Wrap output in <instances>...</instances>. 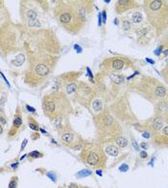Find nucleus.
<instances>
[{
  "mask_svg": "<svg viewBox=\"0 0 168 188\" xmlns=\"http://www.w3.org/2000/svg\"><path fill=\"white\" fill-rule=\"evenodd\" d=\"M84 188H88V187H84Z\"/></svg>",
  "mask_w": 168,
  "mask_h": 188,
  "instance_id": "nucleus-37",
  "label": "nucleus"
},
{
  "mask_svg": "<svg viewBox=\"0 0 168 188\" xmlns=\"http://www.w3.org/2000/svg\"><path fill=\"white\" fill-rule=\"evenodd\" d=\"M115 143H116V145L118 146V147L122 148V149H124V148H126L128 146L129 141H128L127 138L123 137V136H119V137L115 140Z\"/></svg>",
  "mask_w": 168,
  "mask_h": 188,
  "instance_id": "nucleus-18",
  "label": "nucleus"
},
{
  "mask_svg": "<svg viewBox=\"0 0 168 188\" xmlns=\"http://www.w3.org/2000/svg\"><path fill=\"white\" fill-rule=\"evenodd\" d=\"M98 139L102 142H110L119 137V124L109 114H100L94 117Z\"/></svg>",
  "mask_w": 168,
  "mask_h": 188,
  "instance_id": "nucleus-4",
  "label": "nucleus"
},
{
  "mask_svg": "<svg viewBox=\"0 0 168 188\" xmlns=\"http://www.w3.org/2000/svg\"><path fill=\"white\" fill-rule=\"evenodd\" d=\"M58 58L48 53H31L28 56V70L24 80L29 86L41 84L55 69Z\"/></svg>",
  "mask_w": 168,
  "mask_h": 188,
  "instance_id": "nucleus-1",
  "label": "nucleus"
},
{
  "mask_svg": "<svg viewBox=\"0 0 168 188\" xmlns=\"http://www.w3.org/2000/svg\"><path fill=\"white\" fill-rule=\"evenodd\" d=\"M164 127V119L162 118L161 115L156 116L152 122V124H151V128L155 131H159V130L162 129Z\"/></svg>",
  "mask_w": 168,
  "mask_h": 188,
  "instance_id": "nucleus-13",
  "label": "nucleus"
},
{
  "mask_svg": "<svg viewBox=\"0 0 168 188\" xmlns=\"http://www.w3.org/2000/svg\"><path fill=\"white\" fill-rule=\"evenodd\" d=\"M147 156H148V155H147L146 151H141L140 152V157L141 158H146Z\"/></svg>",
  "mask_w": 168,
  "mask_h": 188,
  "instance_id": "nucleus-31",
  "label": "nucleus"
},
{
  "mask_svg": "<svg viewBox=\"0 0 168 188\" xmlns=\"http://www.w3.org/2000/svg\"><path fill=\"white\" fill-rule=\"evenodd\" d=\"M143 20V16L140 12H138V11H136L131 16V21L133 22V23H140V22Z\"/></svg>",
  "mask_w": 168,
  "mask_h": 188,
  "instance_id": "nucleus-16",
  "label": "nucleus"
},
{
  "mask_svg": "<svg viewBox=\"0 0 168 188\" xmlns=\"http://www.w3.org/2000/svg\"><path fill=\"white\" fill-rule=\"evenodd\" d=\"M91 106H92V109L95 112H100L101 110H102V101H101L99 99H94L91 102Z\"/></svg>",
  "mask_w": 168,
  "mask_h": 188,
  "instance_id": "nucleus-19",
  "label": "nucleus"
},
{
  "mask_svg": "<svg viewBox=\"0 0 168 188\" xmlns=\"http://www.w3.org/2000/svg\"><path fill=\"white\" fill-rule=\"evenodd\" d=\"M110 79L113 80L114 83L116 84H121L123 82V80H124V77H123L122 75H110Z\"/></svg>",
  "mask_w": 168,
  "mask_h": 188,
  "instance_id": "nucleus-21",
  "label": "nucleus"
},
{
  "mask_svg": "<svg viewBox=\"0 0 168 188\" xmlns=\"http://www.w3.org/2000/svg\"><path fill=\"white\" fill-rule=\"evenodd\" d=\"M74 6L77 14L79 15L82 20L87 21L88 15L92 12V2L91 1H83V0H77V1H71Z\"/></svg>",
  "mask_w": 168,
  "mask_h": 188,
  "instance_id": "nucleus-9",
  "label": "nucleus"
},
{
  "mask_svg": "<svg viewBox=\"0 0 168 188\" xmlns=\"http://www.w3.org/2000/svg\"><path fill=\"white\" fill-rule=\"evenodd\" d=\"M28 124H29V127L32 130H34V131H38L40 127H38V124L37 123V121L33 117H31V116L28 117Z\"/></svg>",
  "mask_w": 168,
  "mask_h": 188,
  "instance_id": "nucleus-17",
  "label": "nucleus"
},
{
  "mask_svg": "<svg viewBox=\"0 0 168 188\" xmlns=\"http://www.w3.org/2000/svg\"><path fill=\"white\" fill-rule=\"evenodd\" d=\"M68 188H79V186H78L77 184H75V183H69Z\"/></svg>",
  "mask_w": 168,
  "mask_h": 188,
  "instance_id": "nucleus-32",
  "label": "nucleus"
},
{
  "mask_svg": "<svg viewBox=\"0 0 168 188\" xmlns=\"http://www.w3.org/2000/svg\"><path fill=\"white\" fill-rule=\"evenodd\" d=\"M69 102L63 94H53L45 96L42 101L44 115L49 119L54 120L59 116H64L68 110Z\"/></svg>",
  "mask_w": 168,
  "mask_h": 188,
  "instance_id": "nucleus-5",
  "label": "nucleus"
},
{
  "mask_svg": "<svg viewBox=\"0 0 168 188\" xmlns=\"http://www.w3.org/2000/svg\"><path fill=\"white\" fill-rule=\"evenodd\" d=\"M142 136L145 138H150L151 137V135H150V132L146 131V132H142Z\"/></svg>",
  "mask_w": 168,
  "mask_h": 188,
  "instance_id": "nucleus-30",
  "label": "nucleus"
},
{
  "mask_svg": "<svg viewBox=\"0 0 168 188\" xmlns=\"http://www.w3.org/2000/svg\"><path fill=\"white\" fill-rule=\"evenodd\" d=\"M27 141H28L27 139H24V140H23V144L21 145V148H20V151H24L25 146L27 145Z\"/></svg>",
  "mask_w": 168,
  "mask_h": 188,
  "instance_id": "nucleus-28",
  "label": "nucleus"
},
{
  "mask_svg": "<svg viewBox=\"0 0 168 188\" xmlns=\"http://www.w3.org/2000/svg\"><path fill=\"white\" fill-rule=\"evenodd\" d=\"M53 13L60 25L72 35L79 34L86 24L77 14L71 1H59Z\"/></svg>",
  "mask_w": 168,
  "mask_h": 188,
  "instance_id": "nucleus-2",
  "label": "nucleus"
},
{
  "mask_svg": "<svg viewBox=\"0 0 168 188\" xmlns=\"http://www.w3.org/2000/svg\"><path fill=\"white\" fill-rule=\"evenodd\" d=\"M22 18H24L23 20L25 21L26 26L34 28V27H41L40 20H38V16L35 9L32 8H26L21 11Z\"/></svg>",
  "mask_w": 168,
  "mask_h": 188,
  "instance_id": "nucleus-10",
  "label": "nucleus"
},
{
  "mask_svg": "<svg viewBox=\"0 0 168 188\" xmlns=\"http://www.w3.org/2000/svg\"><path fill=\"white\" fill-rule=\"evenodd\" d=\"M104 151L107 153V155H110V156H114V157H116L117 155H118L119 153V150L118 148H117L116 146L114 145H109L105 148Z\"/></svg>",
  "mask_w": 168,
  "mask_h": 188,
  "instance_id": "nucleus-14",
  "label": "nucleus"
},
{
  "mask_svg": "<svg viewBox=\"0 0 168 188\" xmlns=\"http://www.w3.org/2000/svg\"><path fill=\"white\" fill-rule=\"evenodd\" d=\"M122 29L123 31H125V32H128V31H130L132 29V23H131V21L130 20H128V19H124L122 21Z\"/></svg>",
  "mask_w": 168,
  "mask_h": 188,
  "instance_id": "nucleus-20",
  "label": "nucleus"
},
{
  "mask_svg": "<svg viewBox=\"0 0 168 188\" xmlns=\"http://www.w3.org/2000/svg\"><path fill=\"white\" fill-rule=\"evenodd\" d=\"M28 156H29V158L31 157L32 159H37V158H41L43 156V155L38 151H31L29 155H28Z\"/></svg>",
  "mask_w": 168,
  "mask_h": 188,
  "instance_id": "nucleus-22",
  "label": "nucleus"
},
{
  "mask_svg": "<svg viewBox=\"0 0 168 188\" xmlns=\"http://www.w3.org/2000/svg\"><path fill=\"white\" fill-rule=\"evenodd\" d=\"M78 88H79V87H78L77 83L71 82V83H68L65 86V92H66V94L68 95V96L73 95V94L78 92Z\"/></svg>",
  "mask_w": 168,
  "mask_h": 188,
  "instance_id": "nucleus-15",
  "label": "nucleus"
},
{
  "mask_svg": "<svg viewBox=\"0 0 168 188\" xmlns=\"http://www.w3.org/2000/svg\"><path fill=\"white\" fill-rule=\"evenodd\" d=\"M127 63L125 58H121V57H113V58H108L106 59L103 63H102V70L108 71V72H115L123 70L126 67Z\"/></svg>",
  "mask_w": 168,
  "mask_h": 188,
  "instance_id": "nucleus-8",
  "label": "nucleus"
},
{
  "mask_svg": "<svg viewBox=\"0 0 168 188\" xmlns=\"http://www.w3.org/2000/svg\"><path fill=\"white\" fill-rule=\"evenodd\" d=\"M18 163H15V164H13V168H18Z\"/></svg>",
  "mask_w": 168,
  "mask_h": 188,
  "instance_id": "nucleus-35",
  "label": "nucleus"
},
{
  "mask_svg": "<svg viewBox=\"0 0 168 188\" xmlns=\"http://www.w3.org/2000/svg\"><path fill=\"white\" fill-rule=\"evenodd\" d=\"M161 75L163 77V79L165 80L166 83H168V64L164 67V69L161 71Z\"/></svg>",
  "mask_w": 168,
  "mask_h": 188,
  "instance_id": "nucleus-25",
  "label": "nucleus"
},
{
  "mask_svg": "<svg viewBox=\"0 0 168 188\" xmlns=\"http://www.w3.org/2000/svg\"><path fill=\"white\" fill-rule=\"evenodd\" d=\"M91 175V172L89 170H83L77 173V178H85V176H88Z\"/></svg>",
  "mask_w": 168,
  "mask_h": 188,
  "instance_id": "nucleus-24",
  "label": "nucleus"
},
{
  "mask_svg": "<svg viewBox=\"0 0 168 188\" xmlns=\"http://www.w3.org/2000/svg\"><path fill=\"white\" fill-rule=\"evenodd\" d=\"M82 159L87 165L95 168H101L104 166L105 155L104 151L96 144H86L82 149Z\"/></svg>",
  "mask_w": 168,
  "mask_h": 188,
  "instance_id": "nucleus-6",
  "label": "nucleus"
},
{
  "mask_svg": "<svg viewBox=\"0 0 168 188\" xmlns=\"http://www.w3.org/2000/svg\"><path fill=\"white\" fill-rule=\"evenodd\" d=\"M133 147H134V148H136V150L137 151V150H138V146L137 145L136 141H133Z\"/></svg>",
  "mask_w": 168,
  "mask_h": 188,
  "instance_id": "nucleus-34",
  "label": "nucleus"
},
{
  "mask_svg": "<svg viewBox=\"0 0 168 188\" xmlns=\"http://www.w3.org/2000/svg\"><path fill=\"white\" fill-rule=\"evenodd\" d=\"M119 170L121 171V172H127V171L129 170V166L127 164H123L122 166L119 167Z\"/></svg>",
  "mask_w": 168,
  "mask_h": 188,
  "instance_id": "nucleus-27",
  "label": "nucleus"
},
{
  "mask_svg": "<svg viewBox=\"0 0 168 188\" xmlns=\"http://www.w3.org/2000/svg\"><path fill=\"white\" fill-rule=\"evenodd\" d=\"M0 124H1L2 127H3V125H5V124H7V120H6V118H5V116H4L3 111H1V116H0Z\"/></svg>",
  "mask_w": 168,
  "mask_h": 188,
  "instance_id": "nucleus-26",
  "label": "nucleus"
},
{
  "mask_svg": "<svg viewBox=\"0 0 168 188\" xmlns=\"http://www.w3.org/2000/svg\"><path fill=\"white\" fill-rule=\"evenodd\" d=\"M141 147L143 148V149H144V148H146V144H144V143H142L141 144Z\"/></svg>",
  "mask_w": 168,
  "mask_h": 188,
  "instance_id": "nucleus-36",
  "label": "nucleus"
},
{
  "mask_svg": "<svg viewBox=\"0 0 168 188\" xmlns=\"http://www.w3.org/2000/svg\"><path fill=\"white\" fill-rule=\"evenodd\" d=\"M47 176H50V178H51V179L53 180V181H56V176H55V174L53 173V175L51 174V172H50V173H48L47 174Z\"/></svg>",
  "mask_w": 168,
  "mask_h": 188,
  "instance_id": "nucleus-29",
  "label": "nucleus"
},
{
  "mask_svg": "<svg viewBox=\"0 0 168 188\" xmlns=\"http://www.w3.org/2000/svg\"><path fill=\"white\" fill-rule=\"evenodd\" d=\"M144 8L150 25L158 35H161L168 29V1L147 0Z\"/></svg>",
  "mask_w": 168,
  "mask_h": 188,
  "instance_id": "nucleus-3",
  "label": "nucleus"
},
{
  "mask_svg": "<svg viewBox=\"0 0 168 188\" xmlns=\"http://www.w3.org/2000/svg\"><path fill=\"white\" fill-rule=\"evenodd\" d=\"M26 107H27V109H28V110H31V112H33V113H35V111H36V110H35V109H34V108H33V107H31V106H29V105H27Z\"/></svg>",
  "mask_w": 168,
  "mask_h": 188,
  "instance_id": "nucleus-33",
  "label": "nucleus"
},
{
  "mask_svg": "<svg viewBox=\"0 0 168 188\" xmlns=\"http://www.w3.org/2000/svg\"><path fill=\"white\" fill-rule=\"evenodd\" d=\"M22 124H23V119H22L20 108L18 107V110H16V113L14 117L13 125H12V127L10 128V131H9V137H13V136H15L18 133Z\"/></svg>",
  "mask_w": 168,
  "mask_h": 188,
  "instance_id": "nucleus-11",
  "label": "nucleus"
},
{
  "mask_svg": "<svg viewBox=\"0 0 168 188\" xmlns=\"http://www.w3.org/2000/svg\"><path fill=\"white\" fill-rule=\"evenodd\" d=\"M18 176H13L9 182L8 188H18Z\"/></svg>",
  "mask_w": 168,
  "mask_h": 188,
  "instance_id": "nucleus-23",
  "label": "nucleus"
},
{
  "mask_svg": "<svg viewBox=\"0 0 168 188\" xmlns=\"http://www.w3.org/2000/svg\"><path fill=\"white\" fill-rule=\"evenodd\" d=\"M136 6L137 3L134 1H132V0H119L115 5V12L116 14L120 15L127 12L129 10L133 9Z\"/></svg>",
  "mask_w": 168,
  "mask_h": 188,
  "instance_id": "nucleus-12",
  "label": "nucleus"
},
{
  "mask_svg": "<svg viewBox=\"0 0 168 188\" xmlns=\"http://www.w3.org/2000/svg\"><path fill=\"white\" fill-rule=\"evenodd\" d=\"M60 138L61 141L63 142V144L70 148H73V149H77V148L81 147L79 137L70 127H64L60 130Z\"/></svg>",
  "mask_w": 168,
  "mask_h": 188,
  "instance_id": "nucleus-7",
  "label": "nucleus"
}]
</instances>
